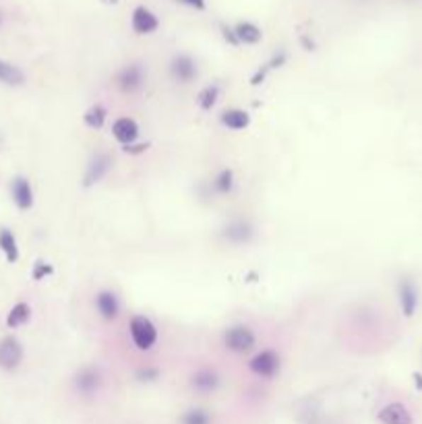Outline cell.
Wrapping results in <instances>:
<instances>
[{"label": "cell", "instance_id": "obj_17", "mask_svg": "<svg viewBox=\"0 0 422 424\" xmlns=\"http://www.w3.org/2000/svg\"><path fill=\"white\" fill-rule=\"evenodd\" d=\"M249 122H251V118H249V114L244 112V110H226L224 114H222V125L224 127H228V129H232V131H242V129H246L249 127Z\"/></svg>", "mask_w": 422, "mask_h": 424}, {"label": "cell", "instance_id": "obj_25", "mask_svg": "<svg viewBox=\"0 0 422 424\" xmlns=\"http://www.w3.org/2000/svg\"><path fill=\"white\" fill-rule=\"evenodd\" d=\"M232 185H234V181H232V172H230V170H224V172L217 176V181H215V190L222 193V195H226V193L232 190Z\"/></svg>", "mask_w": 422, "mask_h": 424}, {"label": "cell", "instance_id": "obj_11", "mask_svg": "<svg viewBox=\"0 0 422 424\" xmlns=\"http://www.w3.org/2000/svg\"><path fill=\"white\" fill-rule=\"evenodd\" d=\"M379 420L383 424H412V416L404 403L394 401V403H387L385 408H381Z\"/></svg>", "mask_w": 422, "mask_h": 424}, {"label": "cell", "instance_id": "obj_12", "mask_svg": "<svg viewBox=\"0 0 422 424\" xmlns=\"http://www.w3.org/2000/svg\"><path fill=\"white\" fill-rule=\"evenodd\" d=\"M110 166H112V159H110V156H108V154H98L96 158L91 159V164L87 166L85 185L89 186V185H93V183H100L106 174H108Z\"/></svg>", "mask_w": 422, "mask_h": 424}, {"label": "cell", "instance_id": "obj_16", "mask_svg": "<svg viewBox=\"0 0 422 424\" xmlns=\"http://www.w3.org/2000/svg\"><path fill=\"white\" fill-rule=\"evenodd\" d=\"M234 33H236L238 44H249V46H253V44H259V42H261V29L255 25V23H251V21L238 23V25L234 27Z\"/></svg>", "mask_w": 422, "mask_h": 424}, {"label": "cell", "instance_id": "obj_5", "mask_svg": "<svg viewBox=\"0 0 422 424\" xmlns=\"http://www.w3.org/2000/svg\"><path fill=\"white\" fill-rule=\"evenodd\" d=\"M251 371L255 372L257 377L263 379H271L275 377L280 371V356L273 350H263L259 352L253 360H251Z\"/></svg>", "mask_w": 422, "mask_h": 424}, {"label": "cell", "instance_id": "obj_4", "mask_svg": "<svg viewBox=\"0 0 422 424\" xmlns=\"http://www.w3.org/2000/svg\"><path fill=\"white\" fill-rule=\"evenodd\" d=\"M399 306H401V313L404 317H414L416 311H418V302H421V296H418V288L412 280H401L399 282Z\"/></svg>", "mask_w": 422, "mask_h": 424}, {"label": "cell", "instance_id": "obj_29", "mask_svg": "<svg viewBox=\"0 0 422 424\" xmlns=\"http://www.w3.org/2000/svg\"><path fill=\"white\" fill-rule=\"evenodd\" d=\"M414 379H416V385H418V387L422 389V374H418V372H416V374H414Z\"/></svg>", "mask_w": 422, "mask_h": 424}, {"label": "cell", "instance_id": "obj_21", "mask_svg": "<svg viewBox=\"0 0 422 424\" xmlns=\"http://www.w3.org/2000/svg\"><path fill=\"white\" fill-rule=\"evenodd\" d=\"M226 239L232 240V242H246L251 239V228L244 222H236V224L226 228Z\"/></svg>", "mask_w": 422, "mask_h": 424}, {"label": "cell", "instance_id": "obj_23", "mask_svg": "<svg viewBox=\"0 0 422 424\" xmlns=\"http://www.w3.org/2000/svg\"><path fill=\"white\" fill-rule=\"evenodd\" d=\"M106 120V110L102 106H93L85 114V125L91 129H102Z\"/></svg>", "mask_w": 422, "mask_h": 424}, {"label": "cell", "instance_id": "obj_10", "mask_svg": "<svg viewBox=\"0 0 422 424\" xmlns=\"http://www.w3.org/2000/svg\"><path fill=\"white\" fill-rule=\"evenodd\" d=\"M102 385V377L96 369H83V371L75 377V389L81 396H93Z\"/></svg>", "mask_w": 422, "mask_h": 424}, {"label": "cell", "instance_id": "obj_2", "mask_svg": "<svg viewBox=\"0 0 422 424\" xmlns=\"http://www.w3.org/2000/svg\"><path fill=\"white\" fill-rule=\"evenodd\" d=\"M255 333L244 327V325H236V327H230L226 333H224V344L230 352H236V354H244V352H251L255 348Z\"/></svg>", "mask_w": 422, "mask_h": 424}, {"label": "cell", "instance_id": "obj_18", "mask_svg": "<svg viewBox=\"0 0 422 424\" xmlns=\"http://www.w3.org/2000/svg\"><path fill=\"white\" fill-rule=\"evenodd\" d=\"M0 248H2V253H4V257H6V261L8 263H15L17 259H19V246H17V240L13 236V232L11 230H0Z\"/></svg>", "mask_w": 422, "mask_h": 424}, {"label": "cell", "instance_id": "obj_22", "mask_svg": "<svg viewBox=\"0 0 422 424\" xmlns=\"http://www.w3.org/2000/svg\"><path fill=\"white\" fill-rule=\"evenodd\" d=\"M181 424H211V416L207 410H201V408H193L183 414Z\"/></svg>", "mask_w": 422, "mask_h": 424}, {"label": "cell", "instance_id": "obj_14", "mask_svg": "<svg viewBox=\"0 0 422 424\" xmlns=\"http://www.w3.org/2000/svg\"><path fill=\"white\" fill-rule=\"evenodd\" d=\"M217 385H219L217 372L207 371V369L197 371L193 374V379H190V387H193L195 391H199V394H211V391L217 389Z\"/></svg>", "mask_w": 422, "mask_h": 424}, {"label": "cell", "instance_id": "obj_3", "mask_svg": "<svg viewBox=\"0 0 422 424\" xmlns=\"http://www.w3.org/2000/svg\"><path fill=\"white\" fill-rule=\"evenodd\" d=\"M23 360V345L19 344L17 338L6 336L0 340V369L13 371L21 365Z\"/></svg>", "mask_w": 422, "mask_h": 424}, {"label": "cell", "instance_id": "obj_26", "mask_svg": "<svg viewBox=\"0 0 422 424\" xmlns=\"http://www.w3.org/2000/svg\"><path fill=\"white\" fill-rule=\"evenodd\" d=\"M48 273H52V267L46 265V263H35V267H33V280H42L44 275H48Z\"/></svg>", "mask_w": 422, "mask_h": 424}, {"label": "cell", "instance_id": "obj_1", "mask_svg": "<svg viewBox=\"0 0 422 424\" xmlns=\"http://www.w3.org/2000/svg\"><path fill=\"white\" fill-rule=\"evenodd\" d=\"M129 329H131L132 342L139 350H152L156 340H158V329L147 317H141V315L132 317Z\"/></svg>", "mask_w": 422, "mask_h": 424}, {"label": "cell", "instance_id": "obj_28", "mask_svg": "<svg viewBox=\"0 0 422 424\" xmlns=\"http://www.w3.org/2000/svg\"><path fill=\"white\" fill-rule=\"evenodd\" d=\"M156 377H158V371H156V369H147V371L139 372V379H143V381H152V379H156Z\"/></svg>", "mask_w": 422, "mask_h": 424}, {"label": "cell", "instance_id": "obj_8", "mask_svg": "<svg viewBox=\"0 0 422 424\" xmlns=\"http://www.w3.org/2000/svg\"><path fill=\"white\" fill-rule=\"evenodd\" d=\"M131 25L132 29L137 31V33H141V35H147V33H154V31H158L159 27V19L147 8V6H137L135 11H132V17H131Z\"/></svg>", "mask_w": 422, "mask_h": 424}, {"label": "cell", "instance_id": "obj_19", "mask_svg": "<svg viewBox=\"0 0 422 424\" xmlns=\"http://www.w3.org/2000/svg\"><path fill=\"white\" fill-rule=\"evenodd\" d=\"M29 317H31L29 304H27V302H19V304H15V306L11 309V313L6 315V325H8L11 329H17V327L25 325L27 321H29Z\"/></svg>", "mask_w": 422, "mask_h": 424}, {"label": "cell", "instance_id": "obj_30", "mask_svg": "<svg viewBox=\"0 0 422 424\" xmlns=\"http://www.w3.org/2000/svg\"><path fill=\"white\" fill-rule=\"evenodd\" d=\"M0 23H2V13H0Z\"/></svg>", "mask_w": 422, "mask_h": 424}, {"label": "cell", "instance_id": "obj_7", "mask_svg": "<svg viewBox=\"0 0 422 424\" xmlns=\"http://www.w3.org/2000/svg\"><path fill=\"white\" fill-rule=\"evenodd\" d=\"M170 75L181 83H190L197 77V62L188 54H178L170 62Z\"/></svg>", "mask_w": 422, "mask_h": 424}, {"label": "cell", "instance_id": "obj_27", "mask_svg": "<svg viewBox=\"0 0 422 424\" xmlns=\"http://www.w3.org/2000/svg\"><path fill=\"white\" fill-rule=\"evenodd\" d=\"M185 6H190V8H197V11H203L205 8V0H176Z\"/></svg>", "mask_w": 422, "mask_h": 424}, {"label": "cell", "instance_id": "obj_9", "mask_svg": "<svg viewBox=\"0 0 422 424\" xmlns=\"http://www.w3.org/2000/svg\"><path fill=\"white\" fill-rule=\"evenodd\" d=\"M11 195H13V201L19 210H31L33 205V190H31V185L29 181L23 178V176H17L11 185Z\"/></svg>", "mask_w": 422, "mask_h": 424}, {"label": "cell", "instance_id": "obj_13", "mask_svg": "<svg viewBox=\"0 0 422 424\" xmlns=\"http://www.w3.org/2000/svg\"><path fill=\"white\" fill-rule=\"evenodd\" d=\"M96 306H98V313L104 319H108V321H114V319L120 315L118 298H116V294H112V292H100V294L96 296Z\"/></svg>", "mask_w": 422, "mask_h": 424}, {"label": "cell", "instance_id": "obj_6", "mask_svg": "<svg viewBox=\"0 0 422 424\" xmlns=\"http://www.w3.org/2000/svg\"><path fill=\"white\" fill-rule=\"evenodd\" d=\"M118 87L122 89V91H127V93H132V91H137V89H141L143 87V81H145V71H143V67L141 64H137V62H132V64H127L120 73H118Z\"/></svg>", "mask_w": 422, "mask_h": 424}, {"label": "cell", "instance_id": "obj_15", "mask_svg": "<svg viewBox=\"0 0 422 424\" xmlns=\"http://www.w3.org/2000/svg\"><path fill=\"white\" fill-rule=\"evenodd\" d=\"M112 134L116 137V141L131 145L132 141L139 137V127L132 118H118L112 127Z\"/></svg>", "mask_w": 422, "mask_h": 424}, {"label": "cell", "instance_id": "obj_24", "mask_svg": "<svg viewBox=\"0 0 422 424\" xmlns=\"http://www.w3.org/2000/svg\"><path fill=\"white\" fill-rule=\"evenodd\" d=\"M217 87L215 85H210V87H205L201 93H199V106L203 108V110H211V108L215 106V102H217Z\"/></svg>", "mask_w": 422, "mask_h": 424}, {"label": "cell", "instance_id": "obj_20", "mask_svg": "<svg viewBox=\"0 0 422 424\" xmlns=\"http://www.w3.org/2000/svg\"><path fill=\"white\" fill-rule=\"evenodd\" d=\"M0 81L6 83V85H21V83L25 81V75H23L17 67H13V64L0 60Z\"/></svg>", "mask_w": 422, "mask_h": 424}]
</instances>
